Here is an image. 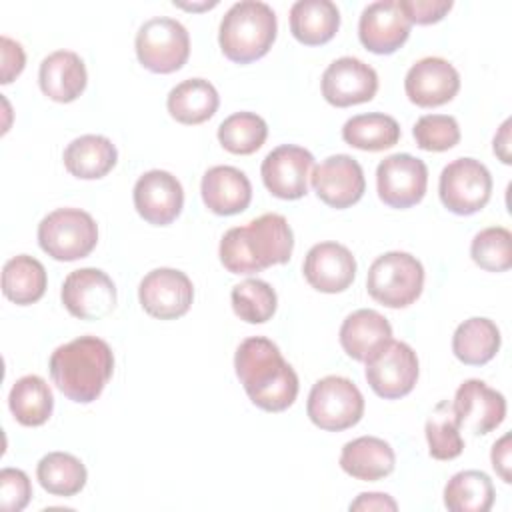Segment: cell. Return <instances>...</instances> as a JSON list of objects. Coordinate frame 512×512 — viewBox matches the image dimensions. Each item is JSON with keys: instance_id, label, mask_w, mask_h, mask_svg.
<instances>
[{"instance_id": "38", "label": "cell", "mask_w": 512, "mask_h": 512, "mask_svg": "<svg viewBox=\"0 0 512 512\" xmlns=\"http://www.w3.org/2000/svg\"><path fill=\"white\" fill-rule=\"evenodd\" d=\"M510 242V230L502 226L484 228L474 236L470 244V256L474 264L486 272H506L512 266Z\"/></svg>"}, {"instance_id": "3", "label": "cell", "mask_w": 512, "mask_h": 512, "mask_svg": "<svg viewBox=\"0 0 512 512\" xmlns=\"http://www.w3.org/2000/svg\"><path fill=\"white\" fill-rule=\"evenodd\" d=\"M114 372V354L108 342L80 336L58 346L50 356V376L56 388L72 402H94Z\"/></svg>"}, {"instance_id": "29", "label": "cell", "mask_w": 512, "mask_h": 512, "mask_svg": "<svg viewBox=\"0 0 512 512\" xmlns=\"http://www.w3.org/2000/svg\"><path fill=\"white\" fill-rule=\"evenodd\" d=\"M500 340V330L490 318L474 316L456 328L452 336V352L462 364L482 366L496 356Z\"/></svg>"}, {"instance_id": "41", "label": "cell", "mask_w": 512, "mask_h": 512, "mask_svg": "<svg viewBox=\"0 0 512 512\" xmlns=\"http://www.w3.org/2000/svg\"><path fill=\"white\" fill-rule=\"evenodd\" d=\"M402 12L410 24H434L440 22L450 10L452 0H398Z\"/></svg>"}, {"instance_id": "9", "label": "cell", "mask_w": 512, "mask_h": 512, "mask_svg": "<svg viewBox=\"0 0 512 512\" xmlns=\"http://www.w3.org/2000/svg\"><path fill=\"white\" fill-rule=\"evenodd\" d=\"M438 194L450 212L470 216L488 204L492 196V176L480 160L456 158L440 172Z\"/></svg>"}, {"instance_id": "39", "label": "cell", "mask_w": 512, "mask_h": 512, "mask_svg": "<svg viewBox=\"0 0 512 512\" xmlns=\"http://www.w3.org/2000/svg\"><path fill=\"white\" fill-rule=\"evenodd\" d=\"M414 140L420 150L444 152L460 142V126L448 114H424L414 124Z\"/></svg>"}, {"instance_id": "4", "label": "cell", "mask_w": 512, "mask_h": 512, "mask_svg": "<svg viewBox=\"0 0 512 512\" xmlns=\"http://www.w3.org/2000/svg\"><path fill=\"white\" fill-rule=\"evenodd\" d=\"M276 14L260 0H242L228 8L220 22L222 54L236 64H250L268 54L276 40Z\"/></svg>"}, {"instance_id": "37", "label": "cell", "mask_w": 512, "mask_h": 512, "mask_svg": "<svg viewBox=\"0 0 512 512\" xmlns=\"http://www.w3.org/2000/svg\"><path fill=\"white\" fill-rule=\"evenodd\" d=\"M232 308L236 316L248 324L268 322L278 306L274 288L258 278H248L232 288Z\"/></svg>"}, {"instance_id": "7", "label": "cell", "mask_w": 512, "mask_h": 512, "mask_svg": "<svg viewBox=\"0 0 512 512\" xmlns=\"http://www.w3.org/2000/svg\"><path fill=\"white\" fill-rule=\"evenodd\" d=\"M306 412L314 426L328 432H340L362 420L364 396L352 380L344 376H326L312 386Z\"/></svg>"}, {"instance_id": "5", "label": "cell", "mask_w": 512, "mask_h": 512, "mask_svg": "<svg viewBox=\"0 0 512 512\" xmlns=\"http://www.w3.org/2000/svg\"><path fill=\"white\" fill-rule=\"evenodd\" d=\"M424 288V266L408 252H386L368 268L366 290L386 308H406L414 304Z\"/></svg>"}, {"instance_id": "11", "label": "cell", "mask_w": 512, "mask_h": 512, "mask_svg": "<svg viewBox=\"0 0 512 512\" xmlns=\"http://www.w3.org/2000/svg\"><path fill=\"white\" fill-rule=\"evenodd\" d=\"M428 186L426 164L412 154H392L376 168V190L390 208H410L418 204Z\"/></svg>"}, {"instance_id": "33", "label": "cell", "mask_w": 512, "mask_h": 512, "mask_svg": "<svg viewBox=\"0 0 512 512\" xmlns=\"http://www.w3.org/2000/svg\"><path fill=\"white\" fill-rule=\"evenodd\" d=\"M342 138L358 150L380 152L392 148L400 140V126L392 116L382 112L358 114L344 122Z\"/></svg>"}, {"instance_id": "6", "label": "cell", "mask_w": 512, "mask_h": 512, "mask_svg": "<svg viewBox=\"0 0 512 512\" xmlns=\"http://www.w3.org/2000/svg\"><path fill=\"white\" fill-rule=\"evenodd\" d=\"M38 244L54 260L86 258L98 244L94 218L80 208H58L38 224Z\"/></svg>"}, {"instance_id": "45", "label": "cell", "mask_w": 512, "mask_h": 512, "mask_svg": "<svg viewBox=\"0 0 512 512\" xmlns=\"http://www.w3.org/2000/svg\"><path fill=\"white\" fill-rule=\"evenodd\" d=\"M510 120H504L498 134L494 136V154L504 162V164H510L512 158H510Z\"/></svg>"}, {"instance_id": "26", "label": "cell", "mask_w": 512, "mask_h": 512, "mask_svg": "<svg viewBox=\"0 0 512 512\" xmlns=\"http://www.w3.org/2000/svg\"><path fill=\"white\" fill-rule=\"evenodd\" d=\"M340 28V10L330 0H298L290 8V32L306 46L330 42Z\"/></svg>"}, {"instance_id": "16", "label": "cell", "mask_w": 512, "mask_h": 512, "mask_svg": "<svg viewBox=\"0 0 512 512\" xmlns=\"http://www.w3.org/2000/svg\"><path fill=\"white\" fill-rule=\"evenodd\" d=\"M310 180L316 196L336 210L350 208L366 190L364 170L358 160L348 154H334L322 160L314 168Z\"/></svg>"}, {"instance_id": "34", "label": "cell", "mask_w": 512, "mask_h": 512, "mask_svg": "<svg viewBox=\"0 0 512 512\" xmlns=\"http://www.w3.org/2000/svg\"><path fill=\"white\" fill-rule=\"evenodd\" d=\"M36 478L48 494L66 498L84 488L88 472L76 456L68 452H48L36 466Z\"/></svg>"}, {"instance_id": "42", "label": "cell", "mask_w": 512, "mask_h": 512, "mask_svg": "<svg viewBox=\"0 0 512 512\" xmlns=\"http://www.w3.org/2000/svg\"><path fill=\"white\" fill-rule=\"evenodd\" d=\"M0 46H2V80L0 82L10 84L24 70L26 56L22 46L8 36L0 38Z\"/></svg>"}, {"instance_id": "15", "label": "cell", "mask_w": 512, "mask_h": 512, "mask_svg": "<svg viewBox=\"0 0 512 512\" xmlns=\"http://www.w3.org/2000/svg\"><path fill=\"white\" fill-rule=\"evenodd\" d=\"M452 410L460 430L472 432L474 436H484L504 422L506 400L486 382L470 378L458 386Z\"/></svg>"}, {"instance_id": "46", "label": "cell", "mask_w": 512, "mask_h": 512, "mask_svg": "<svg viewBox=\"0 0 512 512\" xmlns=\"http://www.w3.org/2000/svg\"><path fill=\"white\" fill-rule=\"evenodd\" d=\"M218 2H204V4H182V2H176L174 0V6H180V8H186V10H204V8H214Z\"/></svg>"}, {"instance_id": "13", "label": "cell", "mask_w": 512, "mask_h": 512, "mask_svg": "<svg viewBox=\"0 0 512 512\" xmlns=\"http://www.w3.org/2000/svg\"><path fill=\"white\" fill-rule=\"evenodd\" d=\"M138 300L144 312L152 318L176 320L190 310L194 286L182 270L156 268L142 278Z\"/></svg>"}, {"instance_id": "14", "label": "cell", "mask_w": 512, "mask_h": 512, "mask_svg": "<svg viewBox=\"0 0 512 512\" xmlns=\"http://www.w3.org/2000/svg\"><path fill=\"white\" fill-rule=\"evenodd\" d=\"M314 156L296 144H282L262 160V182L268 192L282 200H298L308 192Z\"/></svg>"}, {"instance_id": "40", "label": "cell", "mask_w": 512, "mask_h": 512, "mask_svg": "<svg viewBox=\"0 0 512 512\" xmlns=\"http://www.w3.org/2000/svg\"><path fill=\"white\" fill-rule=\"evenodd\" d=\"M32 498V484L26 472L4 468L0 472V508L4 512H20Z\"/></svg>"}, {"instance_id": "20", "label": "cell", "mask_w": 512, "mask_h": 512, "mask_svg": "<svg viewBox=\"0 0 512 512\" xmlns=\"http://www.w3.org/2000/svg\"><path fill=\"white\" fill-rule=\"evenodd\" d=\"M410 28L398 0H376L362 10L358 20L360 42L374 54L396 52L408 40Z\"/></svg>"}, {"instance_id": "21", "label": "cell", "mask_w": 512, "mask_h": 512, "mask_svg": "<svg viewBox=\"0 0 512 512\" xmlns=\"http://www.w3.org/2000/svg\"><path fill=\"white\" fill-rule=\"evenodd\" d=\"M302 272L314 290L336 294L354 282L356 260L344 244L320 242L308 250Z\"/></svg>"}, {"instance_id": "35", "label": "cell", "mask_w": 512, "mask_h": 512, "mask_svg": "<svg viewBox=\"0 0 512 512\" xmlns=\"http://www.w3.org/2000/svg\"><path fill=\"white\" fill-rule=\"evenodd\" d=\"M428 452L436 460H454L464 450V438L460 436V428L452 410V402L442 400L434 406L432 414L424 426Z\"/></svg>"}, {"instance_id": "10", "label": "cell", "mask_w": 512, "mask_h": 512, "mask_svg": "<svg viewBox=\"0 0 512 512\" xmlns=\"http://www.w3.org/2000/svg\"><path fill=\"white\" fill-rule=\"evenodd\" d=\"M364 364L370 388L384 400H398L416 386L418 356L406 342L388 340Z\"/></svg>"}, {"instance_id": "19", "label": "cell", "mask_w": 512, "mask_h": 512, "mask_svg": "<svg viewBox=\"0 0 512 512\" xmlns=\"http://www.w3.org/2000/svg\"><path fill=\"white\" fill-rule=\"evenodd\" d=\"M404 90L412 104L420 108H436L458 94L460 74L448 60L426 56L406 72Z\"/></svg>"}, {"instance_id": "25", "label": "cell", "mask_w": 512, "mask_h": 512, "mask_svg": "<svg viewBox=\"0 0 512 512\" xmlns=\"http://www.w3.org/2000/svg\"><path fill=\"white\" fill-rule=\"evenodd\" d=\"M396 456L392 446L376 436H360L342 446L340 468L364 482H376L392 474Z\"/></svg>"}, {"instance_id": "12", "label": "cell", "mask_w": 512, "mask_h": 512, "mask_svg": "<svg viewBox=\"0 0 512 512\" xmlns=\"http://www.w3.org/2000/svg\"><path fill=\"white\" fill-rule=\"evenodd\" d=\"M62 304L80 320H102L116 306V286L98 268H80L66 276L62 284Z\"/></svg>"}, {"instance_id": "23", "label": "cell", "mask_w": 512, "mask_h": 512, "mask_svg": "<svg viewBox=\"0 0 512 512\" xmlns=\"http://www.w3.org/2000/svg\"><path fill=\"white\" fill-rule=\"evenodd\" d=\"M38 82L44 96L66 104L76 100L88 82L82 58L72 50H56L40 62Z\"/></svg>"}, {"instance_id": "32", "label": "cell", "mask_w": 512, "mask_h": 512, "mask_svg": "<svg viewBox=\"0 0 512 512\" xmlns=\"http://www.w3.org/2000/svg\"><path fill=\"white\" fill-rule=\"evenodd\" d=\"M494 496V484L482 470H462L444 486V506L452 512H488Z\"/></svg>"}, {"instance_id": "31", "label": "cell", "mask_w": 512, "mask_h": 512, "mask_svg": "<svg viewBox=\"0 0 512 512\" xmlns=\"http://www.w3.org/2000/svg\"><path fill=\"white\" fill-rule=\"evenodd\" d=\"M8 406L22 426H42L54 410V396L44 378L36 374L22 376L8 394Z\"/></svg>"}, {"instance_id": "8", "label": "cell", "mask_w": 512, "mask_h": 512, "mask_svg": "<svg viewBox=\"0 0 512 512\" xmlns=\"http://www.w3.org/2000/svg\"><path fill=\"white\" fill-rule=\"evenodd\" d=\"M134 46L138 62L154 74L176 72L190 56L188 30L166 16L146 20L136 32Z\"/></svg>"}, {"instance_id": "17", "label": "cell", "mask_w": 512, "mask_h": 512, "mask_svg": "<svg viewBox=\"0 0 512 512\" xmlns=\"http://www.w3.org/2000/svg\"><path fill=\"white\" fill-rule=\"evenodd\" d=\"M378 90L376 70L352 56L334 60L322 74V96L336 108L370 102Z\"/></svg>"}, {"instance_id": "24", "label": "cell", "mask_w": 512, "mask_h": 512, "mask_svg": "<svg viewBox=\"0 0 512 512\" xmlns=\"http://www.w3.org/2000/svg\"><path fill=\"white\" fill-rule=\"evenodd\" d=\"M388 340H392L390 322L370 308L348 314L340 326V344L344 352L358 362L372 358Z\"/></svg>"}, {"instance_id": "18", "label": "cell", "mask_w": 512, "mask_h": 512, "mask_svg": "<svg viewBox=\"0 0 512 512\" xmlns=\"http://www.w3.org/2000/svg\"><path fill=\"white\" fill-rule=\"evenodd\" d=\"M134 208L152 226L172 224L184 206V190L166 170H148L134 184Z\"/></svg>"}, {"instance_id": "43", "label": "cell", "mask_w": 512, "mask_h": 512, "mask_svg": "<svg viewBox=\"0 0 512 512\" xmlns=\"http://www.w3.org/2000/svg\"><path fill=\"white\" fill-rule=\"evenodd\" d=\"M490 460H492V468L496 470V474L510 484L512 476H510V434H504L500 440L494 442L492 452H490Z\"/></svg>"}, {"instance_id": "28", "label": "cell", "mask_w": 512, "mask_h": 512, "mask_svg": "<svg viewBox=\"0 0 512 512\" xmlns=\"http://www.w3.org/2000/svg\"><path fill=\"white\" fill-rule=\"evenodd\" d=\"M216 88L204 78H188L176 84L166 98L170 116L180 124H202L218 110Z\"/></svg>"}, {"instance_id": "44", "label": "cell", "mask_w": 512, "mask_h": 512, "mask_svg": "<svg viewBox=\"0 0 512 512\" xmlns=\"http://www.w3.org/2000/svg\"><path fill=\"white\" fill-rule=\"evenodd\" d=\"M350 510L354 512H372V510H398V504L392 496L382 492H362L354 502H350Z\"/></svg>"}, {"instance_id": "1", "label": "cell", "mask_w": 512, "mask_h": 512, "mask_svg": "<svg viewBox=\"0 0 512 512\" xmlns=\"http://www.w3.org/2000/svg\"><path fill=\"white\" fill-rule=\"evenodd\" d=\"M234 368L248 398L258 408L282 412L294 404L298 396V376L272 340L252 336L240 342Z\"/></svg>"}, {"instance_id": "22", "label": "cell", "mask_w": 512, "mask_h": 512, "mask_svg": "<svg viewBox=\"0 0 512 512\" xmlns=\"http://www.w3.org/2000/svg\"><path fill=\"white\" fill-rule=\"evenodd\" d=\"M200 192L206 208L218 216L240 214L252 200V184L248 176L234 166H214L206 170Z\"/></svg>"}, {"instance_id": "27", "label": "cell", "mask_w": 512, "mask_h": 512, "mask_svg": "<svg viewBox=\"0 0 512 512\" xmlns=\"http://www.w3.org/2000/svg\"><path fill=\"white\" fill-rule=\"evenodd\" d=\"M62 160L72 176L80 180H98L116 166L118 150L106 136L84 134L66 146Z\"/></svg>"}, {"instance_id": "30", "label": "cell", "mask_w": 512, "mask_h": 512, "mask_svg": "<svg viewBox=\"0 0 512 512\" xmlns=\"http://www.w3.org/2000/svg\"><path fill=\"white\" fill-rule=\"evenodd\" d=\"M46 284V268L34 256L18 254L2 268V292L18 306L38 302L46 292Z\"/></svg>"}, {"instance_id": "2", "label": "cell", "mask_w": 512, "mask_h": 512, "mask_svg": "<svg viewBox=\"0 0 512 512\" xmlns=\"http://www.w3.org/2000/svg\"><path fill=\"white\" fill-rule=\"evenodd\" d=\"M294 234L282 214H262L246 226L230 228L220 240V262L232 274H256L292 256Z\"/></svg>"}, {"instance_id": "36", "label": "cell", "mask_w": 512, "mask_h": 512, "mask_svg": "<svg viewBox=\"0 0 512 512\" xmlns=\"http://www.w3.org/2000/svg\"><path fill=\"white\" fill-rule=\"evenodd\" d=\"M268 126L254 112H234L218 126V140L232 154H254L266 142Z\"/></svg>"}]
</instances>
